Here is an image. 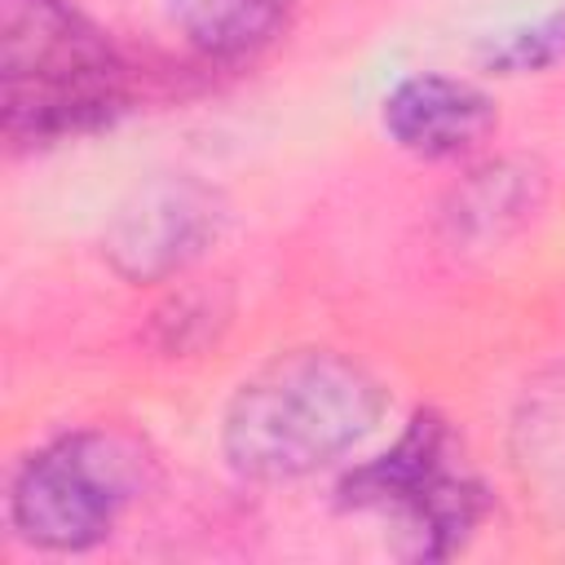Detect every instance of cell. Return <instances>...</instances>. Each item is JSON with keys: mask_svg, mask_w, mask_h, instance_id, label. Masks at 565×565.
Here are the masks:
<instances>
[{"mask_svg": "<svg viewBox=\"0 0 565 565\" xmlns=\"http://www.w3.org/2000/svg\"><path fill=\"white\" fill-rule=\"evenodd\" d=\"M384 384L349 353L291 349L256 366L221 415V450L238 477L296 481L375 433Z\"/></svg>", "mask_w": 565, "mask_h": 565, "instance_id": "obj_1", "label": "cell"}, {"mask_svg": "<svg viewBox=\"0 0 565 565\" xmlns=\"http://www.w3.org/2000/svg\"><path fill=\"white\" fill-rule=\"evenodd\" d=\"M4 132L18 146L84 137L124 110V62L71 0H4Z\"/></svg>", "mask_w": 565, "mask_h": 565, "instance_id": "obj_2", "label": "cell"}, {"mask_svg": "<svg viewBox=\"0 0 565 565\" xmlns=\"http://www.w3.org/2000/svg\"><path fill=\"white\" fill-rule=\"evenodd\" d=\"M141 490V455L97 428L62 433L31 450L9 486L13 530L44 552H88L115 534Z\"/></svg>", "mask_w": 565, "mask_h": 565, "instance_id": "obj_3", "label": "cell"}, {"mask_svg": "<svg viewBox=\"0 0 565 565\" xmlns=\"http://www.w3.org/2000/svg\"><path fill=\"white\" fill-rule=\"evenodd\" d=\"M225 207L199 177H150L137 185L102 234V256L128 282H163L190 269L221 234Z\"/></svg>", "mask_w": 565, "mask_h": 565, "instance_id": "obj_4", "label": "cell"}, {"mask_svg": "<svg viewBox=\"0 0 565 565\" xmlns=\"http://www.w3.org/2000/svg\"><path fill=\"white\" fill-rule=\"evenodd\" d=\"M380 128L415 159H459L494 132V102L459 75L419 71L384 93Z\"/></svg>", "mask_w": 565, "mask_h": 565, "instance_id": "obj_5", "label": "cell"}, {"mask_svg": "<svg viewBox=\"0 0 565 565\" xmlns=\"http://www.w3.org/2000/svg\"><path fill=\"white\" fill-rule=\"evenodd\" d=\"M450 450V433L437 415H415L406 424V433L375 459H366L362 468H353L344 477V503L353 508H393L406 516V525L428 512L450 486L455 472L446 463Z\"/></svg>", "mask_w": 565, "mask_h": 565, "instance_id": "obj_6", "label": "cell"}, {"mask_svg": "<svg viewBox=\"0 0 565 565\" xmlns=\"http://www.w3.org/2000/svg\"><path fill=\"white\" fill-rule=\"evenodd\" d=\"M543 207V177L521 159L477 168L446 203V230L463 247H490L516 234Z\"/></svg>", "mask_w": 565, "mask_h": 565, "instance_id": "obj_7", "label": "cell"}, {"mask_svg": "<svg viewBox=\"0 0 565 565\" xmlns=\"http://www.w3.org/2000/svg\"><path fill=\"white\" fill-rule=\"evenodd\" d=\"M296 0H163L177 35L203 57L234 62L278 40Z\"/></svg>", "mask_w": 565, "mask_h": 565, "instance_id": "obj_8", "label": "cell"}, {"mask_svg": "<svg viewBox=\"0 0 565 565\" xmlns=\"http://www.w3.org/2000/svg\"><path fill=\"white\" fill-rule=\"evenodd\" d=\"M477 62L490 75H539V71L561 66L565 62V9L490 31L477 44Z\"/></svg>", "mask_w": 565, "mask_h": 565, "instance_id": "obj_9", "label": "cell"}]
</instances>
